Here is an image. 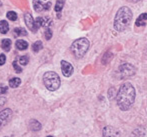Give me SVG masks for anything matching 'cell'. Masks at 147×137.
<instances>
[{
    "label": "cell",
    "instance_id": "obj_15",
    "mask_svg": "<svg viewBox=\"0 0 147 137\" xmlns=\"http://www.w3.org/2000/svg\"><path fill=\"white\" fill-rule=\"evenodd\" d=\"M20 83H21V79H19V78H17V77L12 78L9 81V86L12 87V88H16V87L19 86Z\"/></svg>",
    "mask_w": 147,
    "mask_h": 137
},
{
    "label": "cell",
    "instance_id": "obj_26",
    "mask_svg": "<svg viewBox=\"0 0 147 137\" xmlns=\"http://www.w3.org/2000/svg\"><path fill=\"white\" fill-rule=\"evenodd\" d=\"M7 91V87H0V94H3Z\"/></svg>",
    "mask_w": 147,
    "mask_h": 137
},
{
    "label": "cell",
    "instance_id": "obj_19",
    "mask_svg": "<svg viewBox=\"0 0 147 137\" xmlns=\"http://www.w3.org/2000/svg\"><path fill=\"white\" fill-rule=\"evenodd\" d=\"M64 6V0H57L56 4H55V11L56 12H60L62 10Z\"/></svg>",
    "mask_w": 147,
    "mask_h": 137
},
{
    "label": "cell",
    "instance_id": "obj_17",
    "mask_svg": "<svg viewBox=\"0 0 147 137\" xmlns=\"http://www.w3.org/2000/svg\"><path fill=\"white\" fill-rule=\"evenodd\" d=\"M42 47H43L42 42H41V41H36L35 43H33L32 50L34 51V52H38V51H40L41 49H42Z\"/></svg>",
    "mask_w": 147,
    "mask_h": 137
},
{
    "label": "cell",
    "instance_id": "obj_8",
    "mask_svg": "<svg viewBox=\"0 0 147 137\" xmlns=\"http://www.w3.org/2000/svg\"><path fill=\"white\" fill-rule=\"evenodd\" d=\"M61 70L62 73L65 77H69L73 73V66L69 63V62L65 61V60H62L61 61Z\"/></svg>",
    "mask_w": 147,
    "mask_h": 137
},
{
    "label": "cell",
    "instance_id": "obj_1",
    "mask_svg": "<svg viewBox=\"0 0 147 137\" xmlns=\"http://www.w3.org/2000/svg\"><path fill=\"white\" fill-rule=\"evenodd\" d=\"M117 104L122 111H127L132 107L135 101V89L130 82L121 85L117 93Z\"/></svg>",
    "mask_w": 147,
    "mask_h": 137
},
{
    "label": "cell",
    "instance_id": "obj_13",
    "mask_svg": "<svg viewBox=\"0 0 147 137\" xmlns=\"http://www.w3.org/2000/svg\"><path fill=\"white\" fill-rule=\"evenodd\" d=\"M16 47L19 50H25L28 47V43L25 40H17L16 41Z\"/></svg>",
    "mask_w": 147,
    "mask_h": 137
},
{
    "label": "cell",
    "instance_id": "obj_21",
    "mask_svg": "<svg viewBox=\"0 0 147 137\" xmlns=\"http://www.w3.org/2000/svg\"><path fill=\"white\" fill-rule=\"evenodd\" d=\"M18 61H19V63L21 64V65L25 66V65H27L28 61H29V58H28V56L24 55V56H21V57H19Z\"/></svg>",
    "mask_w": 147,
    "mask_h": 137
},
{
    "label": "cell",
    "instance_id": "obj_6",
    "mask_svg": "<svg viewBox=\"0 0 147 137\" xmlns=\"http://www.w3.org/2000/svg\"><path fill=\"white\" fill-rule=\"evenodd\" d=\"M12 118V110L11 109H5L0 112V130L10 121Z\"/></svg>",
    "mask_w": 147,
    "mask_h": 137
},
{
    "label": "cell",
    "instance_id": "obj_16",
    "mask_svg": "<svg viewBox=\"0 0 147 137\" xmlns=\"http://www.w3.org/2000/svg\"><path fill=\"white\" fill-rule=\"evenodd\" d=\"M1 46L4 50L9 51L10 50V46H11V40L10 39H3L1 43Z\"/></svg>",
    "mask_w": 147,
    "mask_h": 137
},
{
    "label": "cell",
    "instance_id": "obj_18",
    "mask_svg": "<svg viewBox=\"0 0 147 137\" xmlns=\"http://www.w3.org/2000/svg\"><path fill=\"white\" fill-rule=\"evenodd\" d=\"M14 33H15L16 36H25L26 34H27V32H26L25 29L23 28H15L14 29Z\"/></svg>",
    "mask_w": 147,
    "mask_h": 137
},
{
    "label": "cell",
    "instance_id": "obj_4",
    "mask_svg": "<svg viewBox=\"0 0 147 137\" xmlns=\"http://www.w3.org/2000/svg\"><path fill=\"white\" fill-rule=\"evenodd\" d=\"M89 48V41L86 38H79L75 40L71 45V51L77 58L85 55Z\"/></svg>",
    "mask_w": 147,
    "mask_h": 137
},
{
    "label": "cell",
    "instance_id": "obj_3",
    "mask_svg": "<svg viewBox=\"0 0 147 137\" xmlns=\"http://www.w3.org/2000/svg\"><path fill=\"white\" fill-rule=\"evenodd\" d=\"M43 83L48 90L55 91L60 87V78L55 72L48 71L43 75Z\"/></svg>",
    "mask_w": 147,
    "mask_h": 137
},
{
    "label": "cell",
    "instance_id": "obj_25",
    "mask_svg": "<svg viewBox=\"0 0 147 137\" xmlns=\"http://www.w3.org/2000/svg\"><path fill=\"white\" fill-rule=\"evenodd\" d=\"M5 61H6L5 55H4V54H1V55H0V66L3 65V64L5 63Z\"/></svg>",
    "mask_w": 147,
    "mask_h": 137
},
{
    "label": "cell",
    "instance_id": "obj_28",
    "mask_svg": "<svg viewBox=\"0 0 147 137\" xmlns=\"http://www.w3.org/2000/svg\"><path fill=\"white\" fill-rule=\"evenodd\" d=\"M47 137H53V136H47Z\"/></svg>",
    "mask_w": 147,
    "mask_h": 137
},
{
    "label": "cell",
    "instance_id": "obj_9",
    "mask_svg": "<svg viewBox=\"0 0 147 137\" xmlns=\"http://www.w3.org/2000/svg\"><path fill=\"white\" fill-rule=\"evenodd\" d=\"M24 19H25V23L26 25L29 27V29L31 31H34V22L35 20H33L32 16L29 13H26L25 16H24Z\"/></svg>",
    "mask_w": 147,
    "mask_h": 137
},
{
    "label": "cell",
    "instance_id": "obj_20",
    "mask_svg": "<svg viewBox=\"0 0 147 137\" xmlns=\"http://www.w3.org/2000/svg\"><path fill=\"white\" fill-rule=\"evenodd\" d=\"M52 23V20L48 17H42V26L43 27H49Z\"/></svg>",
    "mask_w": 147,
    "mask_h": 137
},
{
    "label": "cell",
    "instance_id": "obj_23",
    "mask_svg": "<svg viewBox=\"0 0 147 137\" xmlns=\"http://www.w3.org/2000/svg\"><path fill=\"white\" fill-rule=\"evenodd\" d=\"M51 37H52V31L49 28H47L46 30H45V38H46L47 40H50Z\"/></svg>",
    "mask_w": 147,
    "mask_h": 137
},
{
    "label": "cell",
    "instance_id": "obj_24",
    "mask_svg": "<svg viewBox=\"0 0 147 137\" xmlns=\"http://www.w3.org/2000/svg\"><path fill=\"white\" fill-rule=\"evenodd\" d=\"M13 67H14V69H15V71L17 72V73H21L22 69H21V67H20V66L18 65L17 61H14L13 62Z\"/></svg>",
    "mask_w": 147,
    "mask_h": 137
},
{
    "label": "cell",
    "instance_id": "obj_22",
    "mask_svg": "<svg viewBox=\"0 0 147 137\" xmlns=\"http://www.w3.org/2000/svg\"><path fill=\"white\" fill-rule=\"evenodd\" d=\"M7 18L9 20H11V21H15L17 19V14L13 11H9L7 12Z\"/></svg>",
    "mask_w": 147,
    "mask_h": 137
},
{
    "label": "cell",
    "instance_id": "obj_5",
    "mask_svg": "<svg viewBox=\"0 0 147 137\" xmlns=\"http://www.w3.org/2000/svg\"><path fill=\"white\" fill-rule=\"evenodd\" d=\"M135 67L130 63H124L119 66V73L122 78H128L135 74Z\"/></svg>",
    "mask_w": 147,
    "mask_h": 137
},
{
    "label": "cell",
    "instance_id": "obj_10",
    "mask_svg": "<svg viewBox=\"0 0 147 137\" xmlns=\"http://www.w3.org/2000/svg\"><path fill=\"white\" fill-rule=\"evenodd\" d=\"M33 6H34V9L37 12H41L43 10H45V4H43L39 0H33Z\"/></svg>",
    "mask_w": 147,
    "mask_h": 137
},
{
    "label": "cell",
    "instance_id": "obj_14",
    "mask_svg": "<svg viewBox=\"0 0 147 137\" xmlns=\"http://www.w3.org/2000/svg\"><path fill=\"white\" fill-rule=\"evenodd\" d=\"M29 127L31 128V130H34V131H36V130H39L41 128V124L39 123L37 120H31L30 123H29Z\"/></svg>",
    "mask_w": 147,
    "mask_h": 137
},
{
    "label": "cell",
    "instance_id": "obj_12",
    "mask_svg": "<svg viewBox=\"0 0 147 137\" xmlns=\"http://www.w3.org/2000/svg\"><path fill=\"white\" fill-rule=\"evenodd\" d=\"M9 30V24L5 21V20H1L0 21V32L2 34H6Z\"/></svg>",
    "mask_w": 147,
    "mask_h": 137
},
{
    "label": "cell",
    "instance_id": "obj_27",
    "mask_svg": "<svg viewBox=\"0 0 147 137\" xmlns=\"http://www.w3.org/2000/svg\"><path fill=\"white\" fill-rule=\"evenodd\" d=\"M130 2H133V3H136V2H138V1H140V0H129Z\"/></svg>",
    "mask_w": 147,
    "mask_h": 137
},
{
    "label": "cell",
    "instance_id": "obj_11",
    "mask_svg": "<svg viewBox=\"0 0 147 137\" xmlns=\"http://www.w3.org/2000/svg\"><path fill=\"white\" fill-rule=\"evenodd\" d=\"M147 21V13H142L136 20V26H143L146 24Z\"/></svg>",
    "mask_w": 147,
    "mask_h": 137
},
{
    "label": "cell",
    "instance_id": "obj_2",
    "mask_svg": "<svg viewBox=\"0 0 147 137\" xmlns=\"http://www.w3.org/2000/svg\"><path fill=\"white\" fill-rule=\"evenodd\" d=\"M131 19L132 11L130 10V8H128L127 6H123V7L119 8L116 15H115L114 24H113L115 30L121 32V31H124L125 29H127L130 22H131Z\"/></svg>",
    "mask_w": 147,
    "mask_h": 137
},
{
    "label": "cell",
    "instance_id": "obj_7",
    "mask_svg": "<svg viewBox=\"0 0 147 137\" xmlns=\"http://www.w3.org/2000/svg\"><path fill=\"white\" fill-rule=\"evenodd\" d=\"M102 137H120V133L113 126H105L102 131Z\"/></svg>",
    "mask_w": 147,
    "mask_h": 137
}]
</instances>
